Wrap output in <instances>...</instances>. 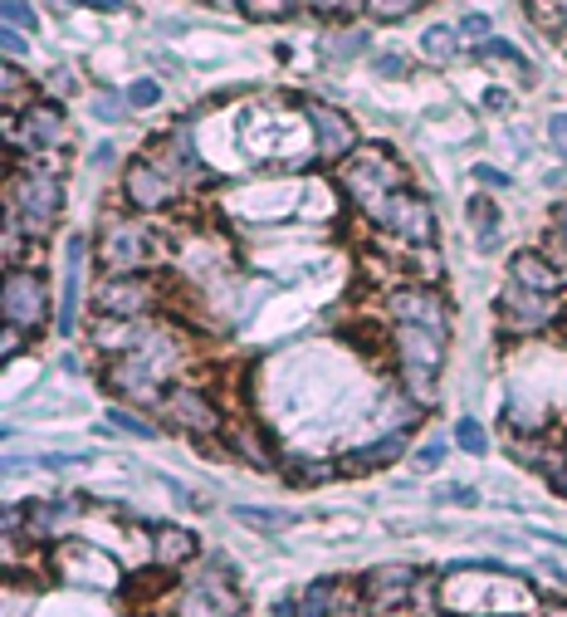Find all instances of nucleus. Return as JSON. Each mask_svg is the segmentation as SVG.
Returning <instances> with one entry per match:
<instances>
[{
  "label": "nucleus",
  "mask_w": 567,
  "mask_h": 617,
  "mask_svg": "<svg viewBox=\"0 0 567 617\" xmlns=\"http://www.w3.org/2000/svg\"><path fill=\"white\" fill-rule=\"evenodd\" d=\"M230 515H235L240 525H250V529H265V535H279L284 519H289V515H279V510H269V505H235Z\"/></svg>",
  "instance_id": "obj_25"
},
{
  "label": "nucleus",
  "mask_w": 567,
  "mask_h": 617,
  "mask_svg": "<svg viewBox=\"0 0 567 617\" xmlns=\"http://www.w3.org/2000/svg\"><path fill=\"white\" fill-rule=\"evenodd\" d=\"M79 5L103 10V15H118V10H128V0H79Z\"/></svg>",
  "instance_id": "obj_45"
},
{
  "label": "nucleus",
  "mask_w": 567,
  "mask_h": 617,
  "mask_svg": "<svg viewBox=\"0 0 567 617\" xmlns=\"http://www.w3.org/2000/svg\"><path fill=\"white\" fill-rule=\"evenodd\" d=\"M392 313L402 323H421V329H436V333H445V339H450V309H445V299H440L436 289H421V285L396 289V295H392Z\"/></svg>",
  "instance_id": "obj_14"
},
{
  "label": "nucleus",
  "mask_w": 567,
  "mask_h": 617,
  "mask_svg": "<svg viewBox=\"0 0 567 617\" xmlns=\"http://www.w3.org/2000/svg\"><path fill=\"white\" fill-rule=\"evenodd\" d=\"M245 603L235 598V573L225 559H211L206 573L186 589V598H176V613H240Z\"/></svg>",
  "instance_id": "obj_9"
},
{
  "label": "nucleus",
  "mask_w": 567,
  "mask_h": 617,
  "mask_svg": "<svg viewBox=\"0 0 567 617\" xmlns=\"http://www.w3.org/2000/svg\"><path fill=\"white\" fill-rule=\"evenodd\" d=\"M421 55L430 65H450L460 59V25H430L421 35Z\"/></svg>",
  "instance_id": "obj_20"
},
{
  "label": "nucleus",
  "mask_w": 567,
  "mask_h": 617,
  "mask_svg": "<svg viewBox=\"0 0 567 617\" xmlns=\"http://www.w3.org/2000/svg\"><path fill=\"white\" fill-rule=\"evenodd\" d=\"M250 20H284L293 10V0H235Z\"/></svg>",
  "instance_id": "obj_31"
},
{
  "label": "nucleus",
  "mask_w": 567,
  "mask_h": 617,
  "mask_svg": "<svg viewBox=\"0 0 567 617\" xmlns=\"http://www.w3.org/2000/svg\"><path fill=\"white\" fill-rule=\"evenodd\" d=\"M303 5L323 10V15H348V10H357V5H362V0H303Z\"/></svg>",
  "instance_id": "obj_41"
},
{
  "label": "nucleus",
  "mask_w": 567,
  "mask_h": 617,
  "mask_svg": "<svg viewBox=\"0 0 567 617\" xmlns=\"http://www.w3.org/2000/svg\"><path fill=\"white\" fill-rule=\"evenodd\" d=\"M123 196H128V206H138V212H162V206L176 202V176L166 172L157 157H138V162L123 172Z\"/></svg>",
  "instance_id": "obj_10"
},
{
  "label": "nucleus",
  "mask_w": 567,
  "mask_h": 617,
  "mask_svg": "<svg viewBox=\"0 0 567 617\" xmlns=\"http://www.w3.org/2000/svg\"><path fill=\"white\" fill-rule=\"evenodd\" d=\"M142 226H108V236H103V245H99V260L103 265H113V270H132V265H142Z\"/></svg>",
  "instance_id": "obj_18"
},
{
  "label": "nucleus",
  "mask_w": 567,
  "mask_h": 617,
  "mask_svg": "<svg viewBox=\"0 0 567 617\" xmlns=\"http://www.w3.org/2000/svg\"><path fill=\"white\" fill-rule=\"evenodd\" d=\"M162 416H166V426H176V432H186V436H220L225 432L220 407L206 392H196V387H172V392L162 397Z\"/></svg>",
  "instance_id": "obj_6"
},
{
  "label": "nucleus",
  "mask_w": 567,
  "mask_h": 617,
  "mask_svg": "<svg viewBox=\"0 0 567 617\" xmlns=\"http://www.w3.org/2000/svg\"><path fill=\"white\" fill-rule=\"evenodd\" d=\"M509 279H519L523 289H539V295H558L563 289V270L553 260H543L539 250H519L509 260Z\"/></svg>",
  "instance_id": "obj_17"
},
{
  "label": "nucleus",
  "mask_w": 567,
  "mask_h": 617,
  "mask_svg": "<svg viewBox=\"0 0 567 617\" xmlns=\"http://www.w3.org/2000/svg\"><path fill=\"white\" fill-rule=\"evenodd\" d=\"M416 583H421V569H416V563H377V569H367L362 579H357V589H362V598H367V613H392V608H406V603H412Z\"/></svg>",
  "instance_id": "obj_3"
},
{
  "label": "nucleus",
  "mask_w": 567,
  "mask_h": 617,
  "mask_svg": "<svg viewBox=\"0 0 567 617\" xmlns=\"http://www.w3.org/2000/svg\"><path fill=\"white\" fill-rule=\"evenodd\" d=\"M372 69H377V75H392V79H406V75H412V65H406L402 55H377Z\"/></svg>",
  "instance_id": "obj_36"
},
{
  "label": "nucleus",
  "mask_w": 567,
  "mask_h": 617,
  "mask_svg": "<svg viewBox=\"0 0 567 617\" xmlns=\"http://www.w3.org/2000/svg\"><path fill=\"white\" fill-rule=\"evenodd\" d=\"M211 5H216V0H211Z\"/></svg>",
  "instance_id": "obj_49"
},
{
  "label": "nucleus",
  "mask_w": 567,
  "mask_h": 617,
  "mask_svg": "<svg viewBox=\"0 0 567 617\" xmlns=\"http://www.w3.org/2000/svg\"><path fill=\"white\" fill-rule=\"evenodd\" d=\"M284 480L289 485H299V490H313V485H323V480H338V461H284Z\"/></svg>",
  "instance_id": "obj_23"
},
{
  "label": "nucleus",
  "mask_w": 567,
  "mask_h": 617,
  "mask_svg": "<svg viewBox=\"0 0 567 617\" xmlns=\"http://www.w3.org/2000/svg\"><path fill=\"white\" fill-rule=\"evenodd\" d=\"M108 426H113V432H128L132 442H157V426L147 422V416L128 412V407H113V412H108Z\"/></svg>",
  "instance_id": "obj_26"
},
{
  "label": "nucleus",
  "mask_w": 567,
  "mask_h": 617,
  "mask_svg": "<svg viewBox=\"0 0 567 617\" xmlns=\"http://www.w3.org/2000/svg\"><path fill=\"white\" fill-rule=\"evenodd\" d=\"M499 319L513 333H539L558 319V295H539V289H523L519 279H509L499 295Z\"/></svg>",
  "instance_id": "obj_8"
},
{
  "label": "nucleus",
  "mask_w": 567,
  "mask_h": 617,
  "mask_svg": "<svg viewBox=\"0 0 567 617\" xmlns=\"http://www.w3.org/2000/svg\"><path fill=\"white\" fill-rule=\"evenodd\" d=\"M128 113H132L128 93H113V89H99V93H93V118H99V123H123Z\"/></svg>",
  "instance_id": "obj_27"
},
{
  "label": "nucleus",
  "mask_w": 567,
  "mask_h": 617,
  "mask_svg": "<svg viewBox=\"0 0 567 617\" xmlns=\"http://www.w3.org/2000/svg\"><path fill=\"white\" fill-rule=\"evenodd\" d=\"M553 236H558V250L567 255V202L553 206Z\"/></svg>",
  "instance_id": "obj_42"
},
{
  "label": "nucleus",
  "mask_w": 567,
  "mask_h": 617,
  "mask_svg": "<svg viewBox=\"0 0 567 617\" xmlns=\"http://www.w3.org/2000/svg\"><path fill=\"white\" fill-rule=\"evenodd\" d=\"M460 35H475V39H485V35H489V15H479V10H470V15L460 20Z\"/></svg>",
  "instance_id": "obj_40"
},
{
  "label": "nucleus",
  "mask_w": 567,
  "mask_h": 617,
  "mask_svg": "<svg viewBox=\"0 0 567 617\" xmlns=\"http://www.w3.org/2000/svg\"><path fill=\"white\" fill-rule=\"evenodd\" d=\"M475 182L489 186V192H504V186H509V176H504L499 167H485V162H479V167H475Z\"/></svg>",
  "instance_id": "obj_39"
},
{
  "label": "nucleus",
  "mask_w": 567,
  "mask_h": 617,
  "mask_svg": "<svg viewBox=\"0 0 567 617\" xmlns=\"http://www.w3.org/2000/svg\"><path fill=\"white\" fill-rule=\"evenodd\" d=\"M5 25L30 30V35H35V30H39V20H35V10H30L25 0H5Z\"/></svg>",
  "instance_id": "obj_34"
},
{
  "label": "nucleus",
  "mask_w": 567,
  "mask_h": 617,
  "mask_svg": "<svg viewBox=\"0 0 567 617\" xmlns=\"http://www.w3.org/2000/svg\"><path fill=\"white\" fill-rule=\"evenodd\" d=\"M25 83H30V79L20 75V69L5 65V99H20V93H25Z\"/></svg>",
  "instance_id": "obj_44"
},
{
  "label": "nucleus",
  "mask_w": 567,
  "mask_h": 617,
  "mask_svg": "<svg viewBox=\"0 0 567 617\" xmlns=\"http://www.w3.org/2000/svg\"><path fill=\"white\" fill-rule=\"evenodd\" d=\"M553 30H567V5L558 10V20H553Z\"/></svg>",
  "instance_id": "obj_48"
},
{
  "label": "nucleus",
  "mask_w": 567,
  "mask_h": 617,
  "mask_svg": "<svg viewBox=\"0 0 567 617\" xmlns=\"http://www.w3.org/2000/svg\"><path fill=\"white\" fill-rule=\"evenodd\" d=\"M455 446L465 456H485L489 452V432L475 422V416H465V422H455Z\"/></svg>",
  "instance_id": "obj_28"
},
{
  "label": "nucleus",
  "mask_w": 567,
  "mask_h": 617,
  "mask_svg": "<svg viewBox=\"0 0 567 617\" xmlns=\"http://www.w3.org/2000/svg\"><path fill=\"white\" fill-rule=\"evenodd\" d=\"M49 99H69V93H79V79H73V69L69 65H59V69H49Z\"/></svg>",
  "instance_id": "obj_33"
},
{
  "label": "nucleus",
  "mask_w": 567,
  "mask_h": 617,
  "mask_svg": "<svg viewBox=\"0 0 567 617\" xmlns=\"http://www.w3.org/2000/svg\"><path fill=\"white\" fill-rule=\"evenodd\" d=\"M470 216V231H475V245L485 250V255H495L499 250V206L489 202V196H475V202L465 206Z\"/></svg>",
  "instance_id": "obj_19"
},
{
  "label": "nucleus",
  "mask_w": 567,
  "mask_h": 617,
  "mask_svg": "<svg viewBox=\"0 0 567 617\" xmlns=\"http://www.w3.org/2000/svg\"><path fill=\"white\" fill-rule=\"evenodd\" d=\"M0 45H5V55H25V49H30V30L5 25V30H0Z\"/></svg>",
  "instance_id": "obj_37"
},
{
  "label": "nucleus",
  "mask_w": 567,
  "mask_h": 617,
  "mask_svg": "<svg viewBox=\"0 0 567 617\" xmlns=\"http://www.w3.org/2000/svg\"><path fill=\"white\" fill-rule=\"evenodd\" d=\"M426 0H362V10L372 20H406V15H416Z\"/></svg>",
  "instance_id": "obj_29"
},
{
  "label": "nucleus",
  "mask_w": 567,
  "mask_h": 617,
  "mask_svg": "<svg viewBox=\"0 0 567 617\" xmlns=\"http://www.w3.org/2000/svg\"><path fill=\"white\" fill-rule=\"evenodd\" d=\"M367 45H372V35H367V30H343V35L328 45V55L333 59H357Z\"/></svg>",
  "instance_id": "obj_30"
},
{
  "label": "nucleus",
  "mask_w": 567,
  "mask_h": 617,
  "mask_svg": "<svg viewBox=\"0 0 567 617\" xmlns=\"http://www.w3.org/2000/svg\"><path fill=\"white\" fill-rule=\"evenodd\" d=\"M548 485H553V495H563V500H567V461H563V466L548 476Z\"/></svg>",
  "instance_id": "obj_46"
},
{
  "label": "nucleus",
  "mask_w": 567,
  "mask_h": 617,
  "mask_svg": "<svg viewBox=\"0 0 567 617\" xmlns=\"http://www.w3.org/2000/svg\"><path fill=\"white\" fill-rule=\"evenodd\" d=\"M275 613H279V617H284V613H299V598H279Z\"/></svg>",
  "instance_id": "obj_47"
},
{
  "label": "nucleus",
  "mask_w": 567,
  "mask_h": 617,
  "mask_svg": "<svg viewBox=\"0 0 567 617\" xmlns=\"http://www.w3.org/2000/svg\"><path fill=\"white\" fill-rule=\"evenodd\" d=\"M30 339H35V333H25V329H15V323H5V339H0V353H5V358H15V353H25V349H30Z\"/></svg>",
  "instance_id": "obj_35"
},
{
  "label": "nucleus",
  "mask_w": 567,
  "mask_h": 617,
  "mask_svg": "<svg viewBox=\"0 0 567 617\" xmlns=\"http://www.w3.org/2000/svg\"><path fill=\"white\" fill-rule=\"evenodd\" d=\"M147 535H152L157 569H186V563L201 553V539H196L186 525H147Z\"/></svg>",
  "instance_id": "obj_16"
},
{
  "label": "nucleus",
  "mask_w": 567,
  "mask_h": 617,
  "mask_svg": "<svg viewBox=\"0 0 567 617\" xmlns=\"http://www.w3.org/2000/svg\"><path fill=\"white\" fill-rule=\"evenodd\" d=\"M548 142L563 152V162H567V113H553L548 118Z\"/></svg>",
  "instance_id": "obj_38"
},
{
  "label": "nucleus",
  "mask_w": 567,
  "mask_h": 617,
  "mask_svg": "<svg viewBox=\"0 0 567 617\" xmlns=\"http://www.w3.org/2000/svg\"><path fill=\"white\" fill-rule=\"evenodd\" d=\"M69 138V123H65V108L55 99H39L20 113V148H59Z\"/></svg>",
  "instance_id": "obj_11"
},
{
  "label": "nucleus",
  "mask_w": 567,
  "mask_h": 617,
  "mask_svg": "<svg viewBox=\"0 0 567 617\" xmlns=\"http://www.w3.org/2000/svg\"><path fill=\"white\" fill-rule=\"evenodd\" d=\"M406 446H412V436H406V432H382V436H372L367 446H357V452L338 456V480H352V476H362V470H386L392 461H402Z\"/></svg>",
  "instance_id": "obj_12"
},
{
  "label": "nucleus",
  "mask_w": 567,
  "mask_h": 617,
  "mask_svg": "<svg viewBox=\"0 0 567 617\" xmlns=\"http://www.w3.org/2000/svg\"><path fill=\"white\" fill-rule=\"evenodd\" d=\"M93 309L103 319H147L157 309V285L132 270H113L99 289H93Z\"/></svg>",
  "instance_id": "obj_1"
},
{
  "label": "nucleus",
  "mask_w": 567,
  "mask_h": 617,
  "mask_svg": "<svg viewBox=\"0 0 567 617\" xmlns=\"http://www.w3.org/2000/svg\"><path fill=\"white\" fill-rule=\"evenodd\" d=\"M15 212H20V221H25L30 236H45L49 226L59 221V212H65V186L55 182V172L35 167V172L20 176L15 182Z\"/></svg>",
  "instance_id": "obj_2"
},
{
  "label": "nucleus",
  "mask_w": 567,
  "mask_h": 617,
  "mask_svg": "<svg viewBox=\"0 0 567 617\" xmlns=\"http://www.w3.org/2000/svg\"><path fill=\"white\" fill-rule=\"evenodd\" d=\"M55 579L69 589H93V593H113L118 589V569L103 559L89 544H59L55 549Z\"/></svg>",
  "instance_id": "obj_4"
},
{
  "label": "nucleus",
  "mask_w": 567,
  "mask_h": 617,
  "mask_svg": "<svg viewBox=\"0 0 567 617\" xmlns=\"http://www.w3.org/2000/svg\"><path fill=\"white\" fill-rule=\"evenodd\" d=\"M475 55H479V59H504V65H513L523 79H533V65L523 59V49H513L509 39H499V35H485V39H479Z\"/></svg>",
  "instance_id": "obj_24"
},
{
  "label": "nucleus",
  "mask_w": 567,
  "mask_h": 617,
  "mask_svg": "<svg viewBox=\"0 0 567 617\" xmlns=\"http://www.w3.org/2000/svg\"><path fill=\"white\" fill-rule=\"evenodd\" d=\"M128 103H132V108H157V103H162V83H157V79L128 83Z\"/></svg>",
  "instance_id": "obj_32"
},
{
  "label": "nucleus",
  "mask_w": 567,
  "mask_h": 617,
  "mask_svg": "<svg viewBox=\"0 0 567 617\" xmlns=\"http://www.w3.org/2000/svg\"><path fill=\"white\" fill-rule=\"evenodd\" d=\"M49 319V289L35 270H10L5 275V323L25 333H39Z\"/></svg>",
  "instance_id": "obj_7"
},
{
  "label": "nucleus",
  "mask_w": 567,
  "mask_h": 617,
  "mask_svg": "<svg viewBox=\"0 0 567 617\" xmlns=\"http://www.w3.org/2000/svg\"><path fill=\"white\" fill-rule=\"evenodd\" d=\"M225 446L230 456H240V461H250L255 470H275V456L265 452V442H259L250 426H235V432H225Z\"/></svg>",
  "instance_id": "obj_22"
},
{
  "label": "nucleus",
  "mask_w": 567,
  "mask_h": 617,
  "mask_svg": "<svg viewBox=\"0 0 567 617\" xmlns=\"http://www.w3.org/2000/svg\"><path fill=\"white\" fill-rule=\"evenodd\" d=\"M309 123L319 133V157L323 162H343L352 148H357V128L348 113L328 108V103H309Z\"/></svg>",
  "instance_id": "obj_13"
},
{
  "label": "nucleus",
  "mask_w": 567,
  "mask_h": 617,
  "mask_svg": "<svg viewBox=\"0 0 567 617\" xmlns=\"http://www.w3.org/2000/svg\"><path fill=\"white\" fill-rule=\"evenodd\" d=\"M89 162L93 167H113V162H118V148H113V142H99V148L89 152Z\"/></svg>",
  "instance_id": "obj_43"
},
{
  "label": "nucleus",
  "mask_w": 567,
  "mask_h": 617,
  "mask_svg": "<svg viewBox=\"0 0 567 617\" xmlns=\"http://www.w3.org/2000/svg\"><path fill=\"white\" fill-rule=\"evenodd\" d=\"M372 216L386 226V231L406 236L412 245H436V216H430V206H426L416 192H406V186L386 192V196H382V206H377Z\"/></svg>",
  "instance_id": "obj_5"
},
{
  "label": "nucleus",
  "mask_w": 567,
  "mask_h": 617,
  "mask_svg": "<svg viewBox=\"0 0 567 617\" xmlns=\"http://www.w3.org/2000/svg\"><path fill=\"white\" fill-rule=\"evenodd\" d=\"M343 583L338 579H319V583H309L303 589V598H299V613L303 617H323V613H338L343 608Z\"/></svg>",
  "instance_id": "obj_21"
},
{
  "label": "nucleus",
  "mask_w": 567,
  "mask_h": 617,
  "mask_svg": "<svg viewBox=\"0 0 567 617\" xmlns=\"http://www.w3.org/2000/svg\"><path fill=\"white\" fill-rule=\"evenodd\" d=\"M83 270H89V245H83V236H69L65 245V295H59V333L79 329V295H83Z\"/></svg>",
  "instance_id": "obj_15"
}]
</instances>
